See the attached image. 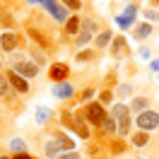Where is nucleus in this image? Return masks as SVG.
<instances>
[{
    "mask_svg": "<svg viewBox=\"0 0 159 159\" xmlns=\"http://www.w3.org/2000/svg\"><path fill=\"white\" fill-rule=\"evenodd\" d=\"M15 72L22 75V77H36L39 68H36L34 63H27V60H17V63H15Z\"/></svg>",
    "mask_w": 159,
    "mask_h": 159,
    "instance_id": "20e7f679",
    "label": "nucleus"
},
{
    "mask_svg": "<svg viewBox=\"0 0 159 159\" xmlns=\"http://www.w3.org/2000/svg\"><path fill=\"white\" fill-rule=\"evenodd\" d=\"M80 154H75V152H68V154H63V157H58V159H77Z\"/></svg>",
    "mask_w": 159,
    "mask_h": 159,
    "instance_id": "7c9ffc66",
    "label": "nucleus"
},
{
    "mask_svg": "<svg viewBox=\"0 0 159 159\" xmlns=\"http://www.w3.org/2000/svg\"><path fill=\"white\" fill-rule=\"evenodd\" d=\"M82 27H84V31H94V29H97L94 20H84V22H82Z\"/></svg>",
    "mask_w": 159,
    "mask_h": 159,
    "instance_id": "b1692460",
    "label": "nucleus"
},
{
    "mask_svg": "<svg viewBox=\"0 0 159 159\" xmlns=\"http://www.w3.org/2000/svg\"><path fill=\"white\" fill-rule=\"evenodd\" d=\"M101 101L109 104V101H111V92H101Z\"/></svg>",
    "mask_w": 159,
    "mask_h": 159,
    "instance_id": "c85d7f7f",
    "label": "nucleus"
},
{
    "mask_svg": "<svg viewBox=\"0 0 159 159\" xmlns=\"http://www.w3.org/2000/svg\"><path fill=\"white\" fill-rule=\"evenodd\" d=\"M10 94V82L7 77H0V97H7Z\"/></svg>",
    "mask_w": 159,
    "mask_h": 159,
    "instance_id": "aec40b11",
    "label": "nucleus"
},
{
    "mask_svg": "<svg viewBox=\"0 0 159 159\" xmlns=\"http://www.w3.org/2000/svg\"><path fill=\"white\" fill-rule=\"evenodd\" d=\"M56 145H58L60 149H72V147H75V145H72V140L65 138V135H58V138H56Z\"/></svg>",
    "mask_w": 159,
    "mask_h": 159,
    "instance_id": "4468645a",
    "label": "nucleus"
},
{
    "mask_svg": "<svg viewBox=\"0 0 159 159\" xmlns=\"http://www.w3.org/2000/svg\"><path fill=\"white\" fill-rule=\"evenodd\" d=\"M159 125V113H154V111H142V113H138V128L142 130H152Z\"/></svg>",
    "mask_w": 159,
    "mask_h": 159,
    "instance_id": "f03ea898",
    "label": "nucleus"
},
{
    "mask_svg": "<svg viewBox=\"0 0 159 159\" xmlns=\"http://www.w3.org/2000/svg\"><path fill=\"white\" fill-rule=\"evenodd\" d=\"M123 46H125V39H123V36H118V39H113V51H116V53H118V51L123 48Z\"/></svg>",
    "mask_w": 159,
    "mask_h": 159,
    "instance_id": "5701e85b",
    "label": "nucleus"
},
{
    "mask_svg": "<svg viewBox=\"0 0 159 159\" xmlns=\"http://www.w3.org/2000/svg\"><path fill=\"white\" fill-rule=\"evenodd\" d=\"M65 29H68V34H77L80 31V20L77 17H70L68 24H65Z\"/></svg>",
    "mask_w": 159,
    "mask_h": 159,
    "instance_id": "2eb2a0df",
    "label": "nucleus"
},
{
    "mask_svg": "<svg viewBox=\"0 0 159 159\" xmlns=\"http://www.w3.org/2000/svg\"><path fill=\"white\" fill-rule=\"evenodd\" d=\"M7 82H10V84H12V87H15L17 92H22V94L29 89V82L22 77V75H17L15 70H12V72H7Z\"/></svg>",
    "mask_w": 159,
    "mask_h": 159,
    "instance_id": "39448f33",
    "label": "nucleus"
},
{
    "mask_svg": "<svg viewBox=\"0 0 159 159\" xmlns=\"http://www.w3.org/2000/svg\"><path fill=\"white\" fill-rule=\"evenodd\" d=\"M65 77H68V68H65V65H60V63H56V65L51 68V80H56V82H63Z\"/></svg>",
    "mask_w": 159,
    "mask_h": 159,
    "instance_id": "1a4fd4ad",
    "label": "nucleus"
},
{
    "mask_svg": "<svg viewBox=\"0 0 159 159\" xmlns=\"http://www.w3.org/2000/svg\"><path fill=\"white\" fill-rule=\"evenodd\" d=\"M145 17L154 22V20H159V12H154V10H147V12H145Z\"/></svg>",
    "mask_w": 159,
    "mask_h": 159,
    "instance_id": "bb28decb",
    "label": "nucleus"
},
{
    "mask_svg": "<svg viewBox=\"0 0 159 159\" xmlns=\"http://www.w3.org/2000/svg\"><path fill=\"white\" fill-rule=\"evenodd\" d=\"M53 94L60 97V99H68V97H72V87H70L68 82H58V84L53 87Z\"/></svg>",
    "mask_w": 159,
    "mask_h": 159,
    "instance_id": "6e6552de",
    "label": "nucleus"
},
{
    "mask_svg": "<svg viewBox=\"0 0 159 159\" xmlns=\"http://www.w3.org/2000/svg\"><path fill=\"white\" fill-rule=\"evenodd\" d=\"M147 142H149V135L145 133V130H140V133H135V138H133V145H135V147H145Z\"/></svg>",
    "mask_w": 159,
    "mask_h": 159,
    "instance_id": "f8f14e48",
    "label": "nucleus"
},
{
    "mask_svg": "<svg viewBox=\"0 0 159 159\" xmlns=\"http://www.w3.org/2000/svg\"><path fill=\"white\" fill-rule=\"evenodd\" d=\"M0 46H2L5 51H12L15 46H17V39H15L12 34H2V36H0Z\"/></svg>",
    "mask_w": 159,
    "mask_h": 159,
    "instance_id": "9b49d317",
    "label": "nucleus"
},
{
    "mask_svg": "<svg viewBox=\"0 0 159 159\" xmlns=\"http://www.w3.org/2000/svg\"><path fill=\"white\" fill-rule=\"evenodd\" d=\"M10 149H12V152H24L27 145H24V140H12V142H10Z\"/></svg>",
    "mask_w": 159,
    "mask_h": 159,
    "instance_id": "6ab92c4d",
    "label": "nucleus"
},
{
    "mask_svg": "<svg viewBox=\"0 0 159 159\" xmlns=\"http://www.w3.org/2000/svg\"><path fill=\"white\" fill-rule=\"evenodd\" d=\"M58 145H56V140H53V142H48V145H46V154H48V157H56V154H58Z\"/></svg>",
    "mask_w": 159,
    "mask_h": 159,
    "instance_id": "4be33fe9",
    "label": "nucleus"
},
{
    "mask_svg": "<svg viewBox=\"0 0 159 159\" xmlns=\"http://www.w3.org/2000/svg\"><path fill=\"white\" fill-rule=\"evenodd\" d=\"M149 31H152V27H149V24H142V27H138V29H135V36H138V39H147Z\"/></svg>",
    "mask_w": 159,
    "mask_h": 159,
    "instance_id": "dca6fc26",
    "label": "nucleus"
},
{
    "mask_svg": "<svg viewBox=\"0 0 159 159\" xmlns=\"http://www.w3.org/2000/svg\"><path fill=\"white\" fill-rule=\"evenodd\" d=\"M130 92H133V89H130V84H123V87L118 89V94H120V97H130Z\"/></svg>",
    "mask_w": 159,
    "mask_h": 159,
    "instance_id": "393cba45",
    "label": "nucleus"
},
{
    "mask_svg": "<svg viewBox=\"0 0 159 159\" xmlns=\"http://www.w3.org/2000/svg\"><path fill=\"white\" fill-rule=\"evenodd\" d=\"M152 70H159V60H152Z\"/></svg>",
    "mask_w": 159,
    "mask_h": 159,
    "instance_id": "2f4dec72",
    "label": "nucleus"
},
{
    "mask_svg": "<svg viewBox=\"0 0 159 159\" xmlns=\"http://www.w3.org/2000/svg\"><path fill=\"white\" fill-rule=\"evenodd\" d=\"M89 39H92V31H77V43L80 46H84V43H89Z\"/></svg>",
    "mask_w": 159,
    "mask_h": 159,
    "instance_id": "f3484780",
    "label": "nucleus"
},
{
    "mask_svg": "<svg viewBox=\"0 0 159 159\" xmlns=\"http://www.w3.org/2000/svg\"><path fill=\"white\" fill-rule=\"evenodd\" d=\"M133 111H138V113H142V111H147V99H142V97H138V99H133V106H130Z\"/></svg>",
    "mask_w": 159,
    "mask_h": 159,
    "instance_id": "ddd939ff",
    "label": "nucleus"
},
{
    "mask_svg": "<svg viewBox=\"0 0 159 159\" xmlns=\"http://www.w3.org/2000/svg\"><path fill=\"white\" fill-rule=\"evenodd\" d=\"M113 120H116V130H118V135H128L130 130V109L128 106H123V104H118V106H113Z\"/></svg>",
    "mask_w": 159,
    "mask_h": 159,
    "instance_id": "f257e3e1",
    "label": "nucleus"
},
{
    "mask_svg": "<svg viewBox=\"0 0 159 159\" xmlns=\"http://www.w3.org/2000/svg\"><path fill=\"white\" fill-rule=\"evenodd\" d=\"M101 125H104V130H106V133H116V120H113V116H111V118H104V123H101Z\"/></svg>",
    "mask_w": 159,
    "mask_h": 159,
    "instance_id": "a211bd4d",
    "label": "nucleus"
},
{
    "mask_svg": "<svg viewBox=\"0 0 159 159\" xmlns=\"http://www.w3.org/2000/svg\"><path fill=\"white\" fill-rule=\"evenodd\" d=\"M135 15H138V7H135V5H130L128 10H125V15H118V17H116V22H118V27H123V29H128L130 24L135 22Z\"/></svg>",
    "mask_w": 159,
    "mask_h": 159,
    "instance_id": "423d86ee",
    "label": "nucleus"
},
{
    "mask_svg": "<svg viewBox=\"0 0 159 159\" xmlns=\"http://www.w3.org/2000/svg\"><path fill=\"white\" fill-rule=\"evenodd\" d=\"M94 43H97L99 48H106V46L111 43V31H109V29L99 31V34H97V41H94Z\"/></svg>",
    "mask_w": 159,
    "mask_h": 159,
    "instance_id": "9d476101",
    "label": "nucleus"
},
{
    "mask_svg": "<svg viewBox=\"0 0 159 159\" xmlns=\"http://www.w3.org/2000/svg\"><path fill=\"white\" fill-rule=\"evenodd\" d=\"M84 116H87V120H89V123H94V125H101V123H104V118H106V113H104V109H101L99 104H89V106H87V111H84Z\"/></svg>",
    "mask_w": 159,
    "mask_h": 159,
    "instance_id": "7ed1b4c3",
    "label": "nucleus"
},
{
    "mask_svg": "<svg viewBox=\"0 0 159 159\" xmlns=\"http://www.w3.org/2000/svg\"><path fill=\"white\" fill-rule=\"evenodd\" d=\"M89 58H92V51H82L77 56V60H89Z\"/></svg>",
    "mask_w": 159,
    "mask_h": 159,
    "instance_id": "cd10ccee",
    "label": "nucleus"
},
{
    "mask_svg": "<svg viewBox=\"0 0 159 159\" xmlns=\"http://www.w3.org/2000/svg\"><path fill=\"white\" fill-rule=\"evenodd\" d=\"M12 159H31V157H29V154H27V152H17V154H15V157H12Z\"/></svg>",
    "mask_w": 159,
    "mask_h": 159,
    "instance_id": "c756f323",
    "label": "nucleus"
},
{
    "mask_svg": "<svg viewBox=\"0 0 159 159\" xmlns=\"http://www.w3.org/2000/svg\"><path fill=\"white\" fill-rule=\"evenodd\" d=\"M43 7H46V10H51V15H53V17H56L58 22H63L65 17H68V12L63 10V7H58L53 0H43Z\"/></svg>",
    "mask_w": 159,
    "mask_h": 159,
    "instance_id": "0eeeda50",
    "label": "nucleus"
},
{
    "mask_svg": "<svg viewBox=\"0 0 159 159\" xmlns=\"http://www.w3.org/2000/svg\"><path fill=\"white\" fill-rule=\"evenodd\" d=\"M63 2H65V5H68V7H72V10H77L80 5H82V2H80V0H63Z\"/></svg>",
    "mask_w": 159,
    "mask_h": 159,
    "instance_id": "a878e982",
    "label": "nucleus"
},
{
    "mask_svg": "<svg viewBox=\"0 0 159 159\" xmlns=\"http://www.w3.org/2000/svg\"><path fill=\"white\" fill-rule=\"evenodd\" d=\"M48 116H51L48 109H36V120H39V123H46V120H48Z\"/></svg>",
    "mask_w": 159,
    "mask_h": 159,
    "instance_id": "412c9836",
    "label": "nucleus"
}]
</instances>
